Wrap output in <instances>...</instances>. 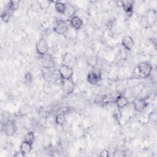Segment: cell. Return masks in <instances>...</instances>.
Returning a JSON list of instances; mask_svg holds the SVG:
<instances>
[{
  "label": "cell",
  "mask_w": 157,
  "mask_h": 157,
  "mask_svg": "<svg viewBox=\"0 0 157 157\" xmlns=\"http://www.w3.org/2000/svg\"><path fill=\"white\" fill-rule=\"evenodd\" d=\"M42 75L45 80V81L47 82H50L53 79V73L50 71V69L47 67H44L42 68L41 70Z\"/></svg>",
  "instance_id": "15"
},
{
  "label": "cell",
  "mask_w": 157,
  "mask_h": 157,
  "mask_svg": "<svg viewBox=\"0 0 157 157\" xmlns=\"http://www.w3.org/2000/svg\"><path fill=\"white\" fill-rule=\"evenodd\" d=\"M66 7L65 13L64 15L67 17H69V18H71L73 16H74L76 11L74 6L70 3H66Z\"/></svg>",
  "instance_id": "17"
},
{
  "label": "cell",
  "mask_w": 157,
  "mask_h": 157,
  "mask_svg": "<svg viewBox=\"0 0 157 157\" xmlns=\"http://www.w3.org/2000/svg\"><path fill=\"white\" fill-rule=\"evenodd\" d=\"M55 121L56 124L58 126H63L66 121V115L63 112L59 113L56 115L55 118Z\"/></svg>",
  "instance_id": "19"
},
{
  "label": "cell",
  "mask_w": 157,
  "mask_h": 157,
  "mask_svg": "<svg viewBox=\"0 0 157 157\" xmlns=\"http://www.w3.org/2000/svg\"><path fill=\"white\" fill-rule=\"evenodd\" d=\"M33 80V75L31 72H28L25 74L24 76V80L26 83H30Z\"/></svg>",
  "instance_id": "26"
},
{
  "label": "cell",
  "mask_w": 157,
  "mask_h": 157,
  "mask_svg": "<svg viewBox=\"0 0 157 157\" xmlns=\"http://www.w3.org/2000/svg\"><path fill=\"white\" fill-rule=\"evenodd\" d=\"M126 156V152L123 150L118 149L114 151L113 156L114 157H124Z\"/></svg>",
  "instance_id": "25"
},
{
  "label": "cell",
  "mask_w": 157,
  "mask_h": 157,
  "mask_svg": "<svg viewBox=\"0 0 157 157\" xmlns=\"http://www.w3.org/2000/svg\"><path fill=\"white\" fill-rule=\"evenodd\" d=\"M1 19L4 23H8L10 19V14L9 12L4 11L1 14Z\"/></svg>",
  "instance_id": "24"
},
{
  "label": "cell",
  "mask_w": 157,
  "mask_h": 157,
  "mask_svg": "<svg viewBox=\"0 0 157 157\" xmlns=\"http://www.w3.org/2000/svg\"><path fill=\"white\" fill-rule=\"evenodd\" d=\"M20 2L19 1H10L8 2V9L11 12H15L18 10L20 7Z\"/></svg>",
  "instance_id": "20"
},
{
  "label": "cell",
  "mask_w": 157,
  "mask_h": 157,
  "mask_svg": "<svg viewBox=\"0 0 157 157\" xmlns=\"http://www.w3.org/2000/svg\"><path fill=\"white\" fill-rule=\"evenodd\" d=\"M52 2V1H46V0H45V1H37V4L39 6V7L41 10H45L50 6Z\"/></svg>",
  "instance_id": "22"
},
{
  "label": "cell",
  "mask_w": 157,
  "mask_h": 157,
  "mask_svg": "<svg viewBox=\"0 0 157 157\" xmlns=\"http://www.w3.org/2000/svg\"><path fill=\"white\" fill-rule=\"evenodd\" d=\"M132 104L134 109L137 112H142L147 107L148 102L145 98H135L132 101Z\"/></svg>",
  "instance_id": "7"
},
{
  "label": "cell",
  "mask_w": 157,
  "mask_h": 157,
  "mask_svg": "<svg viewBox=\"0 0 157 157\" xmlns=\"http://www.w3.org/2000/svg\"><path fill=\"white\" fill-rule=\"evenodd\" d=\"M58 72L61 80L72 78L74 75L73 69L67 64L61 65L59 68Z\"/></svg>",
  "instance_id": "3"
},
{
  "label": "cell",
  "mask_w": 157,
  "mask_h": 157,
  "mask_svg": "<svg viewBox=\"0 0 157 157\" xmlns=\"http://www.w3.org/2000/svg\"><path fill=\"white\" fill-rule=\"evenodd\" d=\"M118 109L124 108L128 105V100L124 95H119L116 97L115 102Z\"/></svg>",
  "instance_id": "11"
},
{
  "label": "cell",
  "mask_w": 157,
  "mask_h": 157,
  "mask_svg": "<svg viewBox=\"0 0 157 157\" xmlns=\"http://www.w3.org/2000/svg\"><path fill=\"white\" fill-rule=\"evenodd\" d=\"M54 3V6L56 11L61 14H64L66 10V3L62 2L61 1H53Z\"/></svg>",
  "instance_id": "16"
},
{
  "label": "cell",
  "mask_w": 157,
  "mask_h": 157,
  "mask_svg": "<svg viewBox=\"0 0 157 157\" xmlns=\"http://www.w3.org/2000/svg\"><path fill=\"white\" fill-rule=\"evenodd\" d=\"M147 21L150 26H153L156 21V12L154 9H150L147 13Z\"/></svg>",
  "instance_id": "13"
},
{
  "label": "cell",
  "mask_w": 157,
  "mask_h": 157,
  "mask_svg": "<svg viewBox=\"0 0 157 157\" xmlns=\"http://www.w3.org/2000/svg\"><path fill=\"white\" fill-rule=\"evenodd\" d=\"M86 63L87 64L91 67H95L97 64H98V58L96 55L94 54L88 56L86 58Z\"/></svg>",
  "instance_id": "18"
},
{
  "label": "cell",
  "mask_w": 157,
  "mask_h": 157,
  "mask_svg": "<svg viewBox=\"0 0 157 157\" xmlns=\"http://www.w3.org/2000/svg\"><path fill=\"white\" fill-rule=\"evenodd\" d=\"M33 144L23 140L20 146V150L25 156H26L33 149Z\"/></svg>",
  "instance_id": "14"
},
{
  "label": "cell",
  "mask_w": 157,
  "mask_h": 157,
  "mask_svg": "<svg viewBox=\"0 0 157 157\" xmlns=\"http://www.w3.org/2000/svg\"><path fill=\"white\" fill-rule=\"evenodd\" d=\"M121 45L126 50H131L134 45L133 38L129 36H124L121 40Z\"/></svg>",
  "instance_id": "10"
},
{
  "label": "cell",
  "mask_w": 157,
  "mask_h": 157,
  "mask_svg": "<svg viewBox=\"0 0 157 157\" xmlns=\"http://www.w3.org/2000/svg\"><path fill=\"white\" fill-rule=\"evenodd\" d=\"M83 21L78 16L74 15L70 19V25L74 30H79L83 26Z\"/></svg>",
  "instance_id": "9"
},
{
  "label": "cell",
  "mask_w": 157,
  "mask_h": 157,
  "mask_svg": "<svg viewBox=\"0 0 157 157\" xmlns=\"http://www.w3.org/2000/svg\"><path fill=\"white\" fill-rule=\"evenodd\" d=\"M116 97H114L111 94H107L102 97V102L104 104H109L112 102H115Z\"/></svg>",
  "instance_id": "23"
},
{
  "label": "cell",
  "mask_w": 157,
  "mask_h": 157,
  "mask_svg": "<svg viewBox=\"0 0 157 157\" xmlns=\"http://www.w3.org/2000/svg\"><path fill=\"white\" fill-rule=\"evenodd\" d=\"M35 140V134L33 131H28L27 132L25 136H24V139L23 140L30 142L31 144H33Z\"/></svg>",
  "instance_id": "21"
},
{
  "label": "cell",
  "mask_w": 157,
  "mask_h": 157,
  "mask_svg": "<svg viewBox=\"0 0 157 157\" xmlns=\"http://www.w3.org/2000/svg\"><path fill=\"white\" fill-rule=\"evenodd\" d=\"M48 49H49V47H48L47 41L45 37L40 38L36 43V50L37 53L39 55L42 56H45L47 53Z\"/></svg>",
  "instance_id": "4"
},
{
  "label": "cell",
  "mask_w": 157,
  "mask_h": 157,
  "mask_svg": "<svg viewBox=\"0 0 157 157\" xmlns=\"http://www.w3.org/2000/svg\"><path fill=\"white\" fill-rule=\"evenodd\" d=\"M53 31L58 35L64 36L67 34L69 32V26L65 21L63 20H58L55 23Z\"/></svg>",
  "instance_id": "2"
},
{
  "label": "cell",
  "mask_w": 157,
  "mask_h": 157,
  "mask_svg": "<svg viewBox=\"0 0 157 157\" xmlns=\"http://www.w3.org/2000/svg\"><path fill=\"white\" fill-rule=\"evenodd\" d=\"M2 130L7 137H12L16 131V126L15 122L12 120L6 121L2 125Z\"/></svg>",
  "instance_id": "6"
},
{
  "label": "cell",
  "mask_w": 157,
  "mask_h": 157,
  "mask_svg": "<svg viewBox=\"0 0 157 157\" xmlns=\"http://www.w3.org/2000/svg\"><path fill=\"white\" fill-rule=\"evenodd\" d=\"M13 156H16V157H19V156L23 157V156H25V155L21 153V151L20 150L19 151H18V152H16V153H15L13 155Z\"/></svg>",
  "instance_id": "29"
},
{
  "label": "cell",
  "mask_w": 157,
  "mask_h": 157,
  "mask_svg": "<svg viewBox=\"0 0 157 157\" xmlns=\"http://www.w3.org/2000/svg\"><path fill=\"white\" fill-rule=\"evenodd\" d=\"M120 109H117L116 110L114 111L113 112V117L115 118V119H116L117 121H119V119L120 118V112H119Z\"/></svg>",
  "instance_id": "28"
},
{
  "label": "cell",
  "mask_w": 157,
  "mask_h": 157,
  "mask_svg": "<svg viewBox=\"0 0 157 157\" xmlns=\"http://www.w3.org/2000/svg\"><path fill=\"white\" fill-rule=\"evenodd\" d=\"M120 3L123 9L127 14H131L132 13L134 10V2L132 1L124 0L121 1Z\"/></svg>",
  "instance_id": "12"
},
{
  "label": "cell",
  "mask_w": 157,
  "mask_h": 157,
  "mask_svg": "<svg viewBox=\"0 0 157 157\" xmlns=\"http://www.w3.org/2000/svg\"><path fill=\"white\" fill-rule=\"evenodd\" d=\"M99 156H101V157H109V151L107 150H104L101 152H100Z\"/></svg>",
  "instance_id": "27"
},
{
  "label": "cell",
  "mask_w": 157,
  "mask_h": 157,
  "mask_svg": "<svg viewBox=\"0 0 157 157\" xmlns=\"http://www.w3.org/2000/svg\"><path fill=\"white\" fill-rule=\"evenodd\" d=\"M61 80V89L63 92L66 94L69 95L72 94L75 90V83L72 78Z\"/></svg>",
  "instance_id": "5"
},
{
  "label": "cell",
  "mask_w": 157,
  "mask_h": 157,
  "mask_svg": "<svg viewBox=\"0 0 157 157\" xmlns=\"http://www.w3.org/2000/svg\"><path fill=\"white\" fill-rule=\"evenodd\" d=\"M137 69L139 75L144 77H148L152 72L153 66L149 62L142 61L138 64Z\"/></svg>",
  "instance_id": "1"
},
{
  "label": "cell",
  "mask_w": 157,
  "mask_h": 157,
  "mask_svg": "<svg viewBox=\"0 0 157 157\" xmlns=\"http://www.w3.org/2000/svg\"><path fill=\"white\" fill-rule=\"evenodd\" d=\"M101 74L99 71H93L87 74L86 80L91 85H96L101 81Z\"/></svg>",
  "instance_id": "8"
}]
</instances>
